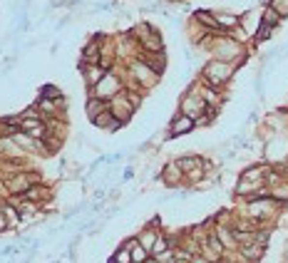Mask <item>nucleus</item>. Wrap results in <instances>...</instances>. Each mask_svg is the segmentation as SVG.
<instances>
[{
	"instance_id": "obj_4",
	"label": "nucleus",
	"mask_w": 288,
	"mask_h": 263,
	"mask_svg": "<svg viewBox=\"0 0 288 263\" xmlns=\"http://www.w3.org/2000/svg\"><path fill=\"white\" fill-rule=\"evenodd\" d=\"M112 263H134V261H132V251H129L127 246H125V248H119V251L114 253Z\"/></svg>"
},
{
	"instance_id": "obj_2",
	"label": "nucleus",
	"mask_w": 288,
	"mask_h": 263,
	"mask_svg": "<svg viewBox=\"0 0 288 263\" xmlns=\"http://www.w3.org/2000/svg\"><path fill=\"white\" fill-rule=\"evenodd\" d=\"M192 129H194V119L189 115H181L172 124V134H187V132H192Z\"/></svg>"
},
{
	"instance_id": "obj_5",
	"label": "nucleus",
	"mask_w": 288,
	"mask_h": 263,
	"mask_svg": "<svg viewBox=\"0 0 288 263\" xmlns=\"http://www.w3.org/2000/svg\"><path fill=\"white\" fill-rule=\"evenodd\" d=\"M157 238H159V236H157L154 231H147L144 236H139V244H142L144 248H147V251H152V246L157 244Z\"/></svg>"
},
{
	"instance_id": "obj_7",
	"label": "nucleus",
	"mask_w": 288,
	"mask_h": 263,
	"mask_svg": "<svg viewBox=\"0 0 288 263\" xmlns=\"http://www.w3.org/2000/svg\"><path fill=\"white\" fill-rule=\"evenodd\" d=\"M219 23H224V25H234L236 17H231V15H221V13H219Z\"/></svg>"
},
{
	"instance_id": "obj_6",
	"label": "nucleus",
	"mask_w": 288,
	"mask_h": 263,
	"mask_svg": "<svg viewBox=\"0 0 288 263\" xmlns=\"http://www.w3.org/2000/svg\"><path fill=\"white\" fill-rule=\"evenodd\" d=\"M8 226H10V218L3 214V209H0V231H5Z\"/></svg>"
},
{
	"instance_id": "obj_1",
	"label": "nucleus",
	"mask_w": 288,
	"mask_h": 263,
	"mask_svg": "<svg viewBox=\"0 0 288 263\" xmlns=\"http://www.w3.org/2000/svg\"><path fill=\"white\" fill-rule=\"evenodd\" d=\"M207 77L211 82H226L231 77V67H229V65H224V62H211L207 67Z\"/></svg>"
},
{
	"instance_id": "obj_3",
	"label": "nucleus",
	"mask_w": 288,
	"mask_h": 263,
	"mask_svg": "<svg viewBox=\"0 0 288 263\" xmlns=\"http://www.w3.org/2000/svg\"><path fill=\"white\" fill-rule=\"evenodd\" d=\"M241 256H243V258H249V261H258V258L263 256V248H261V244L243 246V248H241Z\"/></svg>"
}]
</instances>
